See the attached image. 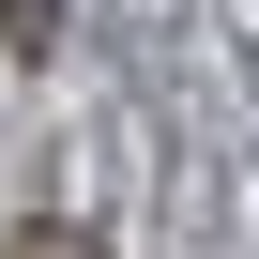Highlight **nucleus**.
<instances>
[{"label":"nucleus","instance_id":"f257e3e1","mask_svg":"<svg viewBox=\"0 0 259 259\" xmlns=\"http://www.w3.org/2000/svg\"><path fill=\"white\" fill-rule=\"evenodd\" d=\"M0 16H16V46H46V16H61V0H0Z\"/></svg>","mask_w":259,"mask_h":259}]
</instances>
